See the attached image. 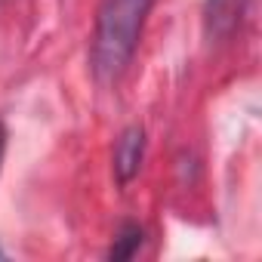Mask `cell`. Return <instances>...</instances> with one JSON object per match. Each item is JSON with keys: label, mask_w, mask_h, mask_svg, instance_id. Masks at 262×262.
I'll list each match as a JSON object with an SVG mask.
<instances>
[{"label": "cell", "mask_w": 262, "mask_h": 262, "mask_svg": "<svg viewBox=\"0 0 262 262\" xmlns=\"http://www.w3.org/2000/svg\"><path fill=\"white\" fill-rule=\"evenodd\" d=\"M155 0H102L96 13L90 68L96 80L114 83L133 62Z\"/></svg>", "instance_id": "6da1fadb"}, {"label": "cell", "mask_w": 262, "mask_h": 262, "mask_svg": "<svg viewBox=\"0 0 262 262\" xmlns=\"http://www.w3.org/2000/svg\"><path fill=\"white\" fill-rule=\"evenodd\" d=\"M145 145H148V139H145V129L139 123L126 126L123 133L117 136L114 155H111V167H114V179L120 185H129L139 176L142 161H145Z\"/></svg>", "instance_id": "7a4b0ae2"}, {"label": "cell", "mask_w": 262, "mask_h": 262, "mask_svg": "<svg viewBox=\"0 0 262 262\" xmlns=\"http://www.w3.org/2000/svg\"><path fill=\"white\" fill-rule=\"evenodd\" d=\"M247 7L250 0H207V10H204V28H207V37L210 40H228L244 16H247Z\"/></svg>", "instance_id": "3957f363"}, {"label": "cell", "mask_w": 262, "mask_h": 262, "mask_svg": "<svg viewBox=\"0 0 262 262\" xmlns=\"http://www.w3.org/2000/svg\"><path fill=\"white\" fill-rule=\"evenodd\" d=\"M142 241H145V231H142L139 222H123L114 244H111V250H108V259H133L139 253Z\"/></svg>", "instance_id": "277c9868"}, {"label": "cell", "mask_w": 262, "mask_h": 262, "mask_svg": "<svg viewBox=\"0 0 262 262\" xmlns=\"http://www.w3.org/2000/svg\"><path fill=\"white\" fill-rule=\"evenodd\" d=\"M4 155H7V126L0 120V164H4Z\"/></svg>", "instance_id": "5b68a950"}, {"label": "cell", "mask_w": 262, "mask_h": 262, "mask_svg": "<svg viewBox=\"0 0 262 262\" xmlns=\"http://www.w3.org/2000/svg\"><path fill=\"white\" fill-rule=\"evenodd\" d=\"M0 259H4V250H0Z\"/></svg>", "instance_id": "8992f818"}]
</instances>
